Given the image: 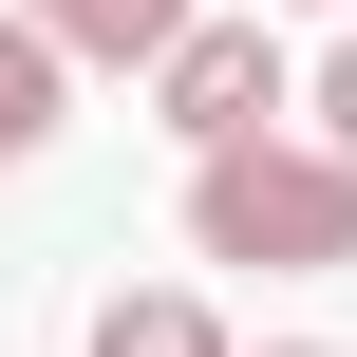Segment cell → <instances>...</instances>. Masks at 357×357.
<instances>
[{"instance_id":"cell-1","label":"cell","mask_w":357,"mask_h":357,"mask_svg":"<svg viewBox=\"0 0 357 357\" xmlns=\"http://www.w3.org/2000/svg\"><path fill=\"white\" fill-rule=\"evenodd\" d=\"M188 264L339 282L357 264V151L339 132H226V151H188Z\"/></svg>"},{"instance_id":"cell-2","label":"cell","mask_w":357,"mask_h":357,"mask_svg":"<svg viewBox=\"0 0 357 357\" xmlns=\"http://www.w3.org/2000/svg\"><path fill=\"white\" fill-rule=\"evenodd\" d=\"M282 0H245V19H188L169 56H151V113L188 132V151H226V132H282L301 113V75H282V38H264Z\"/></svg>"},{"instance_id":"cell-3","label":"cell","mask_w":357,"mask_h":357,"mask_svg":"<svg viewBox=\"0 0 357 357\" xmlns=\"http://www.w3.org/2000/svg\"><path fill=\"white\" fill-rule=\"evenodd\" d=\"M19 19H38V38H56L75 75H151V56H169V38L207 19V0H19Z\"/></svg>"},{"instance_id":"cell-4","label":"cell","mask_w":357,"mask_h":357,"mask_svg":"<svg viewBox=\"0 0 357 357\" xmlns=\"http://www.w3.org/2000/svg\"><path fill=\"white\" fill-rule=\"evenodd\" d=\"M75 357H245V339H226L207 282H132V301H94V339H75Z\"/></svg>"},{"instance_id":"cell-5","label":"cell","mask_w":357,"mask_h":357,"mask_svg":"<svg viewBox=\"0 0 357 357\" xmlns=\"http://www.w3.org/2000/svg\"><path fill=\"white\" fill-rule=\"evenodd\" d=\"M56 113H75V56L0 0V169H38V151H56Z\"/></svg>"},{"instance_id":"cell-6","label":"cell","mask_w":357,"mask_h":357,"mask_svg":"<svg viewBox=\"0 0 357 357\" xmlns=\"http://www.w3.org/2000/svg\"><path fill=\"white\" fill-rule=\"evenodd\" d=\"M301 113H320V132L357 151V38H320V75H301Z\"/></svg>"},{"instance_id":"cell-7","label":"cell","mask_w":357,"mask_h":357,"mask_svg":"<svg viewBox=\"0 0 357 357\" xmlns=\"http://www.w3.org/2000/svg\"><path fill=\"white\" fill-rule=\"evenodd\" d=\"M264 357H339V339H264Z\"/></svg>"},{"instance_id":"cell-8","label":"cell","mask_w":357,"mask_h":357,"mask_svg":"<svg viewBox=\"0 0 357 357\" xmlns=\"http://www.w3.org/2000/svg\"><path fill=\"white\" fill-rule=\"evenodd\" d=\"M282 19H320V0H282Z\"/></svg>"}]
</instances>
